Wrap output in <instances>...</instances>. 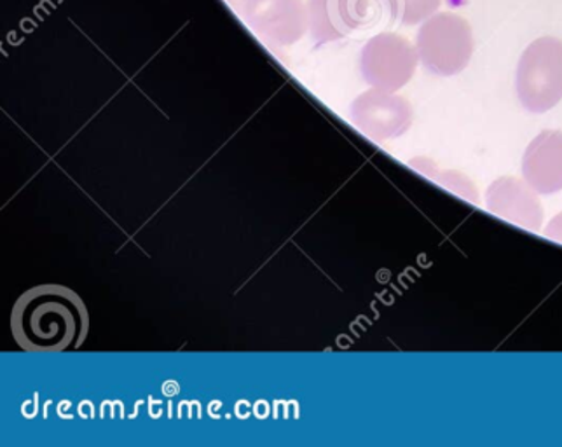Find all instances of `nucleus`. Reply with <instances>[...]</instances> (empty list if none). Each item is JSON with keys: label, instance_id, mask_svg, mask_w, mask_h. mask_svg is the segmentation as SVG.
Instances as JSON below:
<instances>
[{"label": "nucleus", "instance_id": "obj_4", "mask_svg": "<svg viewBox=\"0 0 562 447\" xmlns=\"http://www.w3.org/2000/svg\"><path fill=\"white\" fill-rule=\"evenodd\" d=\"M418 49L402 35L384 32L363 46L360 67L369 85L396 91L413 79L418 69Z\"/></svg>", "mask_w": 562, "mask_h": 447}, {"label": "nucleus", "instance_id": "obj_7", "mask_svg": "<svg viewBox=\"0 0 562 447\" xmlns=\"http://www.w3.org/2000/svg\"><path fill=\"white\" fill-rule=\"evenodd\" d=\"M353 114L375 138L401 137L413 124V107L392 91H367L355 102Z\"/></svg>", "mask_w": 562, "mask_h": 447}, {"label": "nucleus", "instance_id": "obj_10", "mask_svg": "<svg viewBox=\"0 0 562 447\" xmlns=\"http://www.w3.org/2000/svg\"><path fill=\"white\" fill-rule=\"evenodd\" d=\"M337 9L348 34L375 25L383 16L384 9L392 14L387 0H337Z\"/></svg>", "mask_w": 562, "mask_h": 447}, {"label": "nucleus", "instance_id": "obj_12", "mask_svg": "<svg viewBox=\"0 0 562 447\" xmlns=\"http://www.w3.org/2000/svg\"><path fill=\"white\" fill-rule=\"evenodd\" d=\"M393 20L402 25L413 26L425 22L437 13L442 0H387Z\"/></svg>", "mask_w": 562, "mask_h": 447}, {"label": "nucleus", "instance_id": "obj_8", "mask_svg": "<svg viewBox=\"0 0 562 447\" xmlns=\"http://www.w3.org/2000/svg\"><path fill=\"white\" fill-rule=\"evenodd\" d=\"M522 177L538 194L562 191V132L543 130L522 156Z\"/></svg>", "mask_w": 562, "mask_h": 447}, {"label": "nucleus", "instance_id": "obj_6", "mask_svg": "<svg viewBox=\"0 0 562 447\" xmlns=\"http://www.w3.org/2000/svg\"><path fill=\"white\" fill-rule=\"evenodd\" d=\"M486 209L503 221L537 233L546 217L538 192L517 177H499L491 182L486 191Z\"/></svg>", "mask_w": 562, "mask_h": 447}, {"label": "nucleus", "instance_id": "obj_2", "mask_svg": "<svg viewBox=\"0 0 562 447\" xmlns=\"http://www.w3.org/2000/svg\"><path fill=\"white\" fill-rule=\"evenodd\" d=\"M517 99L526 111L543 114L562 100V41L540 37L520 56L516 74Z\"/></svg>", "mask_w": 562, "mask_h": 447}, {"label": "nucleus", "instance_id": "obj_3", "mask_svg": "<svg viewBox=\"0 0 562 447\" xmlns=\"http://www.w3.org/2000/svg\"><path fill=\"white\" fill-rule=\"evenodd\" d=\"M473 47L472 26L454 13L428 18L416 37L419 60L428 72L440 77L463 72L472 60Z\"/></svg>", "mask_w": 562, "mask_h": 447}, {"label": "nucleus", "instance_id": "obj_5", "mask_svg": "<svg viewBox=\"0 0 562 447\" xmlns=\"http://www.w3.org/2000/svg\"><path fill=\"white\" fill-rule=\"evenodd\" d=\"M245 22L251 31L273 43H297L307 31L304 0H244Z\"/></svg>", "mask_w": 562, "mask_h": 447}, {"label": "nucleus", "instance_id": "obj_13", "mask_svg": "<svg viewBox=\"0 0 562 447\" xmlns=\"http://www.w3.org/2000/svg\"><path fill=\"white\" fill-rule=\"evenodd\" d=\"M543 235L552 239V242L562 243V212L558 213L555 217L550 219L546 231H543Z\"/></svg>", "mask_w": 562, "mask_h": 447}, {"label": "nucleus", "instance_id": "obj_11", "mask_svg": "<svg viewBox=\"0 0 562 447\" xmlns=\"http://www.w3.org/2000/svg\"><path fill=\"white\" fill-rule=\"evenodd\" d=\"M416 170L422 171L425 177L434 180L435 183H439L442 188L449 189L454 192L458 197L463 200L470 201V203H479L477 188L473 186L472 180L467 175L461 174L458 170H440L431 159L416 158L411 161Z\"/></svg>", "mask_w": 562, "mask_h": 447}, {"label": "nucleus", "instance_id": "obj_9", "mask_svg": "<svg viewBox=\"0 0 562 447\" xmlns=\"http://www.w3.org/2000/svg\"><path fill=\"white\" fill-rule=\"evenodd\" d=\"M307 29L316 43H333L348 35L342 25L337 0H307Z\"/></svg>", "mask_w": 562, "mask_h": 447}, {"label": "nucleus", "instance_id": "obj_1", "mask_svg": "<svg viewBox=\"0 0 562 447\" xmlns=\"http://www.w3.org/2000/svg\"><path fill=\"white\" fill-rule=\"evenodd\" d=\"M11 333L23 351L79 349L90 333V313L76 290L56 283L37 286L14 303Z\"/></svg>", "mask_w": 562, "mask_h": 447}]
</instances>
